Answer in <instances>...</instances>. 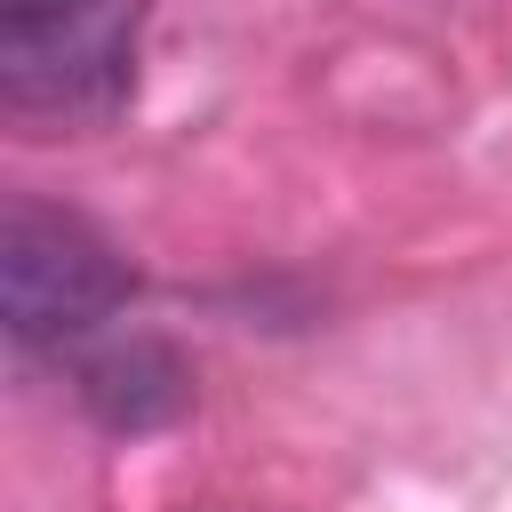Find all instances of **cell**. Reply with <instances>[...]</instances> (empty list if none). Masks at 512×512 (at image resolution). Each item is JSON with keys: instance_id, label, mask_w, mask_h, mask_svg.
Instances as JSON below:
<instances>
[{"instance_id": "1", "label": "cell", "mask_w": 512, "mask_h": 512, "mask_svg": "<svg viewBox=\"0 0 512 512\" xmlns=\"http://www.w3.org/2000/svg\"><path fill=\"white\" fill-rule=\"evenodd\" d=\"M136 0H0V104L88 128L128 96Z\"/></svg>"}, {"instance_id": "2", "label": "cell", "mask_w": 512, "mask_h": 512, "mask_svg": "<svg viewBox=\"0 0 512 512\" xmlns=\"http://www.w3.org/2000/svg\"><path fill=\"white\" fill-rule=\"evenodd\" d=\"M136 296L128 256L72 208L8 200L0 216V312L16 344H72Z\"/></svg>"}]
</instances>
